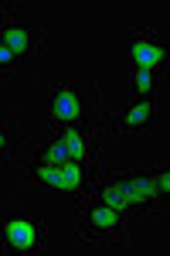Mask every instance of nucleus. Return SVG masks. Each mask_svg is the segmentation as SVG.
I'll list each match as a JSON object with an SVG mask.
<instances>
[{"label": "nucleus", "mask_w": 170, "mask_h": 256, "mask_svg": "<svg viewBox=\"0 0 170 256\" xmlns=\"http://www.w3.org/2000/svg\"><path fill=\"white\" fill-rule=\"evenodd\" d=\"M147 171H150V184H153L157 202L167 208V198H170V171H167V164H153V168H147Z\"/></svg>", "instance_id": "nucleus-10"}, {"label": "nucleus", "mask_w": 170, "mask_h": 256, "mask_svg": "<svg viewBox=\"0 0 170 256\" xmlns=\"http://www.w3.org/2000/svg\"><path fill=\"white\" fill-rule=\"evenodd\" d=\"M153 126H157L153 99H133L130 106H123L119 113L109 116V130L113 134H143V137H150Z\"/></svg>", "instance_id": "nucleus-6"}, {"label": "nucleus", "mask_w": 170, "mask_h": 256, "mask_svg": "<svg viewBox=\"0 0 170 256\" xmlns=\"http://www.w3.org/2000/svg\"><path fill=\"white\" fill-rule=\"evenodd\" d=\"M160 82H164V72L147 68V65H133V79H130L133 99H153V92L160 89Z\"/></svg>", "instance_id": "nucleus-9"}, {"label": "nucleus", "mask_w": 170, "mask_h": 256, "mask_svg": "<svg viewBox=\"0 0 170 256\" xmlns=\"http://www.w3.org/2000/svg\"><path fill=\"white\" fill-rule=\"evenodd\" d=\"M85 198H99V202L119 208L123 216H157L164 208L157 202V195H153L150 171H136V168L95 171Z\"/></svg>", "instance_id": "nucleus-1"}, {"label": "nucleus", "mask_w": 170, "mask_h": 256, "mask_svg": "<svg viewBox=\"0 0 170 256\" xmlns=\"http://www.w3.org/2000/svg\"><path fill=\"white\" fill-rule=\"evenodd\" d=\"M0 120H3V116H0Z\"/></svg>", "instance_id": "nucleus-14"}, {"label": "nucleus", "mask_w": 170, "mask_h": 256, "mask_svg": "<svg viewBox=\"0 0 170 256\" xmlns=\"http://www.w3.org/2000/svg\"><path fill=\"white\" fill-rule=\"evenodd\" d=\"M3 158H7V154H3V150H0V160H3Z\"/></svg>", "instance_id": "nucleus-13"}, {"label": "nucleus", "mask_w": 170, "mask_h": 256, "mask_svg": "<svg viewBox=\"0 0 170 256\" xmlns=\"http://www.w3.org/2000/svg\"><path fill=\"white\" fill-rule=\"evenodd\" d=\"M126 55L133 65L167 72V31H126Z\"/></svg>", "instance_id": "nucleus-5"}, {"label": "nucleus", "mask_w": 170, "mask_h": 256, "mask_svg": "<svg viewBox=\"0 0 170 256\" xmlns=\"http://www.w3.org/2000/svg\"><path fill=\"white\" fill-rule=\"evenodd\" d=\"M0 44L10 48L20 62H27L31 55H41L44 52V31L41 28H20V24H7V31L0 34Z\"/></svg>", "instance_id": "nucleus-7"}, {"label": "nucleus", "mask_w": 170, "mask_h": 256, "mask_svg": "<svg viewBox=\"0 0 170 256\" xmlns=\"http://www.w3.org/2000/svg\"><path fill=\"white\" fill-rule=\"evenodd\" d=\"M78 239L102 242V246H123V242H130L126 216L99 198H82L78 202Z\"/></svg>", "instance_id": "nucleus-2"}, {"label": "nucleus", "mask_w": 170, "mask_h": 256, "mask_svg": "<svg viewBox=\"0 0 170 256\" xmlns=\"http://www.w3.org/2000/svg\"><path fill=\"white\" fill-rule=\"evenodd\" d=\"M10 14H14V4H0V34H3V31H7V24H10Z\"/></svg>", "instance_id": "nucleus-12"}, {"label": "nucleus", "mask_w": 170, "mask_h": 256, "mask_svg": "<svg viewBox=\"0 0 170 256\" xmlns=\"http://www.w3.org/2000/svg\"><path fill=\"white\" fill-rule=\"evenodd\" d=\"M48 246L44 222L20 212H7L0 218V253L3 256H34Z\"/></svg>", "instance_id": "nucleus-4"}, {"label": "nucleus", "mask_w": 170, "mask_h": 256, "mask_svg": "<svg viewBox=\"0 0 170 256\" xmlns=\"http://www.w3.org/2000/svg\"><path fill=\"white\" fill-rule=\"evenodd\" d=\"M20 178H24V184L27 188H61V168L55 164H27V168H20Z\"/></svg>", "instance_id": "nucleus-8"}, {"label": "nucleus", "mask_w": 170, "mask_h": 256, "mask_svg": "<svg viewBox=\"0 0 170 256\" xmlns=\"http://www.w3.org/2000/svg\"><path fill=\"white\" fill-rule=\"evenodd\" d=\"M24 65H27V62H20L10 48H3V44H0V79H17Z\"/></svg>", "instance_id": "nucleus-11"}, {"label": "nucleus", "mask_w": 170, "mask_h": 256, "mask_svg": "<svg viewBox=\"0 0 170 256\" xmlns=\"http://www.w3.org/2000/svg\"><path fill=\"white\" fill-rule=\"evenodd\" d=\"M95 106V82H65V86H51L48 89V116L58 126H72L89 120Z\"/></svg>", "instance_id": "nucleus-3"}]
</instances>
